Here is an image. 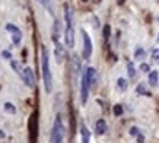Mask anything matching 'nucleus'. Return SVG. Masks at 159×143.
<instances>
[{"label": "nucleus", "mask_w": 159, "mask_h": 143, "mask_svg": "<svg viewBox=\"0 0 159 143\" xmlns=\"http://www.w3.org/2000/svg\"><path fill=\"white\" fill-rule=\"evenodd\" d=\"M94 23H95L94 27H99V20H98V18H94Z\"/></svg>", "instance_id": "obj_29"}, {"label": "nucleus", "mask_w": 159, "mask_h": 143, "mask_svg": "<svg viewBox=\"0 0 159 143\" xmlns=\"http://www.w3.org/2000/svg\"><path fill=\"white\" fill-rule=\"evenodd\" d=\"M6 29H7V31H10L12 34H13V32H18V31H20V29H19L16 25H13V23H7V25H6Z\"/></svg>", "instance_id": "obj_21"}, {"label": "nucleus", "mask_w": 159, "mask_h": 143, "mask_svg": "<svg viewBox=\"0 0 159 143\" xmlns=\"http://www.w3.org/2000/svg\"><path fill=\"white\" fill-rule=\"evenodd\" d=\"M20 39H22V32H20V31H18V32H13V34H12V41H13V44H15V45H18V44L20 42Z\"/></svg>", "instance_id": "obj_15"}, {"label": "nucleus", "mask_w": 159, "mask_h": 143, "mask_svg": "<svg viewBox=\"0 0 159 143\" xmlns=\"http://www.w3.org/2000/svg\"><path fill=\"white\" fill-rule=\"evenodd\" d=\"M22 79H24V82L28 88H34L35 78H34V72L31 67H25V70H22Z\"/></svg>", "instance_id": "obj_6"}, {"label": "nucleus", "mask_w": 159, "mask_h": 143, "mask_svg": "<svg viewBox=\"0 0 159 143\" xmlns=\"http://www.w3.org/2000/svg\"><path fill=\"white\" fill-rule=\"evenodd\" d=\"M90 80H89V76H88V72L86 69L82 72V80H80V102L85 105L86 101H88V97H89V89H90Z\"/></svg>", "instance_id": "obj_3"}, {"label": "nucleus", "mask_w": 159, "mask_h": 143, "mask_svg": "<svg viewBox=\"0 0 159 143\" xmlns=\"http://www.w3.org/2000/svg\"><path fill=\"white\" fill-rule=\"evenodd\" d=\"M140 70L146 73V72H150V67H149L147 63H142V64H140Z\"/></svg>", "instance_id": "obj_24"}, {"label": "nucleus", "mask_w": 159, "mask_h": 143, "mask_svg": "<svg viewBox=\"0 0 159 143\" xmlns=\"http://www.w3.org/2000/svg\"><path fill=\"white\" fill-rule=\"evenodd\" d=\"M96 2H98V3H99V2H101V0H96Z\"/></svg>", "instance_id": "obj_32"}, {"label": "nucleus", "mask_w": 159, "mask_h": 143, "mask_svg": "<svg viewBox=\"0 0 159 143\" xmlns=\"http://www.w3.org/2000/svg\"><path fill=\"white\" fill-rule=\"evenodd\" d=\"M127 70H128V76H130L131 79H134V78H136V69H134V64H133V63H128V64H127Z\"/></svg>", "instance_id": "obj_18"}, {"label": "nucleus", "mask_w": 159, "mask_h": 143, "mask_svg": "<svg viewBox=\"0 0 159 143\" xmlns=\"http://www.w3.org/2000/svg\"><path fill=\"white\" fill-rule=\"evenodd\" d=\"M63 136H64V129L61 123V117L57 115L51 130V143H63Z\"/></svg>", "instance_id": "obj_2"}, {"label": "nucleus", "mask_w": 159, "mask_h": 143, "mask_svg": "<svg viewBox=\"0 0 159 143\" xmlns=\"http://www.w3.org/2000/svg\"><path fill=\"white\" fill-rule=\"evenodd\" d=\"M10 66H12V69L16 72V73L22 75V69H20V64H19L18 61H15V60H10Z\"/></svg>", "instance_id": "obj_19"}, {"label": "nucleus", "mask_w": 159, "mask_h": 143, "mask_svg": "<svg viewBox=\"0 0 159 143\" xmlns=\"http://www.w3.org/2000/svg\"><path fill=\"white\" fill-rule=\"evenodd\" d=\"M152 60H159V48H155L152 51Z\"/></svg>", "instance_id": "obj_25"}, {"label": "nucleus", "mask_w": 159, "mask_h": 143, "mask_svg": "<svg viewBox=\"0 0 159 143\" xmlns=\"http://www.w3.org/2000/svg\"><path fill=\"white\" fill-rule=\"evenodd\" d=\"M80 136H82V143H89L90 140V133L88 130L86 126H82L80 127Z\"/></svg>", "instance_id": "obj_11"}, {"label": "nucleus", "mask_w": 159, "mask_h": 143, "mask_svg": "<svg viewBox=\"0 0 159 143\" xmlns=\"http://www.w3.org/2000/svg\"><path fill=\"white\" fill-rule=\"evenodd\" d=\"M158 79H159L158 72H156V70L150 72V73H149V83H150L152 86H156V85H158Z\"/></svg>", "instance_id": "obj_13"}, {"label": "nucleus", "mask_w": 159, "mask_h": 143, "mask_svg": "<svg viewBox=\"0 0 159 143\" xmlns=\"http://www.w3.org/2000/svg\"><path fill=\"white\" fill-rule=\"evenodd\" d=\"M2 57H3V59H6V60H10V59H12V54H10L9 51H6V50H5V51H2Z\"/></svg>", "instance_id": "obj_26"}, {"label": "nucleus", "mask_w": 159, "mask_h": 143, "mask_svg": "<svg viewBox=\"0 0 159 143\" xmlns=\"http://www.w3.org/2000/svg\"><path fill=\"white\" fill-rule=\"evenodd\" d=\"M130 134L131 136H139V129L137 127H131L130 129Z\"/></svg>", "instance_id": "obj_27"}, {"label": "nucleus", "mask_w": 159, "mask_h": 143, "mask_svg": "<svg viewBox=\"0 0 159 143\" xmlns=\"http://www.w3.org/2000/svg\"><path fill=\"white\" fill-rule=\"evenodd\" d=\"M72 72L73 75L77 76L80 73V60H79V56L77 54H73L72 56Z\"/></svg>", "instance_id": "obj_9"}, {"label": "nucleus", "mask_w": 159, "mask_h": 143, "mask_svg": "<svg viewBox=\"0 0 159 143\" xmlns=\"http://www.w3.org/2000/svg\"><path fill=\"white\" fill-rule=\"evenodd\" d=\"M117 88H118V91H126L127 89V80L123 79V78H120L117 80Z\"/></svg>", "instance_id": "obj_16"}, {"label": "nucleus", "mask_w": 159, "mask_h": 143, "mask_svg": "<svg viewBox=\"0 0 159 143\" xmlns=\"http://www.w3.org/2000/svg\"><path fill=\"white\" fill-rule=\"evenodd\" d=\"M109 34H111V27H109V25H105V27H104V39H105V41H108Z\"/></svg>", "instance_id": "obj_20"}, {"label": "nucleus", "mask_w": 159, "mask_h": 143, "mask_svg": "<svg viewBox=\"0 0 159 143\" xmlns=\"http://www.w3.org/2000/svg\"><path fill=\"white\" fill-rule=\"evenodd\" d=\"M5 111L9 112V114H15V112H16V107H15L12 102H6V104H5Z\"/></svg>", "instance_id": "obj_17"}, {"label": "nucleus", "mask_w": 159, "mask_h": 143, "mask_svg": "<svg viewBox=\"0 0 159 143\" xmlns=\"http://www.w3.org/2000/svg\"><path fill=\"white\" fill-rule=\"evenodd\" d=\"M123 114V107L120 105V104H117V105H114V115H121Z\"/></svg>", "instance_id": "obj_22"}, {"label": "nucleus", "mask_w": 159, "mask_h": 143, "mask_svg": "<svg viewBox=\"0 0 159 143\" xmlns=\"http://www.w3.org/2000/svg\"><path fill=\"white\" fill-rule=\"evenodd\" d=\"M28 129H29V143H37V139H38V118H37L35 112L29 118Z\"/></svg>", "instance_id": "obj_5"}, {"label": "nucleus", "mask_w": 159, "mask_h": 143, "mask_svg": "<svg viewBox=\"0 0 159 143\" xmlns=\"http://www.w3.org/2000/svg\"><path fill=\"white\" fill-rule=\"evenodd\" d=\"M64 41H66V45L69 47V48H73V45H75V29H73V25H66Z\"/></svg>", "instance_id": "obj_7"}, {"label": "nucleus", "mask_w": 159, "mask_h": 143, "mask_svg": "<svg viewBox=\"0 0 159 143\" xmlns=\"http://www.w3.org/2000/svg\"><path fill=\"white\" fill-rule=\"evenodd\" d=\"M58 35H60V20L56 19L54 20V29H53V41H58Z\"/></svg>", "instance_id": "obj_12"}, {"label": "nucleus", "mask_w": 159, "mask_h": 143, "mask_svg": "<svg viewBox=\"0 0 159 143\" xmlns=\"http://www.w3.org/2000/svg\"><path fill=\"white\" fill-rule=\"evenodd\" d=\"M82 2H83V3H86V2H89V0H82Z\"/></svg>", "instance_id": "obj_31"}, {"label": "nucleus", "mask_w": 159, "mask_h": 143, "mask_svg": "<svg viewBox=\"0 0 159 143\" xmlns=\"http://www.w3.org/2000/svg\"><path fill=\"white\" fill-rule=\"evenodd\" d=\"M54 44H56V61L60 64L61 61H63V59H64V48H63V45L58 42V41H54Z\"/></svg>", "instance_id": "obj_8"}, {"label": "nucleus", "mask_w": 159, "mask_h": 143, "mask_svg": "<svg viewBox=\"0 0 159 143\" xmlns=\"http://www.w3.org/2000/svg\"><path fill=\"white\" fill-rule=\"evenodd\" d=\"M95 130H96V134H104L105 131H107V123H105V120H98L96 121V124H95Z\"/></svg>", "instance_id": "obj_10"}, {"label": "nucleus", "mask_w": 159, "mask_h": 143, "mask_svg": "<svg viewBox=\"0 0 159 143\" xmlns=\"http://www.w3.org/2000/svg\"><path fill=\"white\" fill-rule=\"evenodd\" d=\"M82 38H83L82 57H83V60H89L90 56H92V41H90V37L88 35V32L85 29H82Z\"/></svg>", "instance_id": "obj_4"}, {"label": "nucleus", "mask_w": 159, "mask_h": 143, "mask_svg": "<svg viewBox=\"0 0 159 143\" xmlns=\"http://www.w3.org/2000/svg\"><path fill=\"white\" fill-rule=\"evenodd\" d=\"M136 92H137V93H143V95H145V93H147V92H146V88H145V85H143V83H140L137 88H136Z\"/></svg>", "instance_id": "obj_23"}, {"label": "nucleus", "mask_w": 159, "mask_h": 143, "mask_svg": "<svg viewBox=\"0 0 159 143\" xmlns=\"http://www.w3.org/2000/svg\"><path fill=\"white\" fill-rule=\"evenodd\" d=\"M118 3H120V5H123V3H124V0H118Z\"/></svg>", "instance_id": "obj_30"}, {"label": "nucleus", "mask_w": 159, "mask_h": 143, "mask_svg": "<svg viewBox=\"0 0 159 143\" xmlns=\"http://www.w3.org/2000/svg\"><path fill=\"white\" fill-rule=\"evenodd\" d=\"M145 56H146V51L143 48H137V50H136V53H134V59L136 60H143Z\"/></svg>", "instance_id": "obj_14"}, {"label": "nucleus", "mask_w": 159, "mask_h": 143, "mask_svg": "<svg viewBox=\"0 0 159 143\" xmlns=\"http://www.w3.org/2000/svg\"><path fill=\"white\" fill-rule=\"evenodd\" d=\"M137 142H139V143H143V142H145V137H143L142 134H139V136H137Z\"/></svg>", "instance_id": "obj_28"}, {"label": "nucleus", "mask_w": 159, "mask_h": 143, "mask_svg": "<svg viewBox=\"0 0 159 143\" xmlns=\"http://www.w3.org/2000/svg\"><path fill=\"white\" fill-rule=\"evenodd\" d=\"M41 67H42V79H44V88L45 92L50 93L53 91V76L50 70V54L47 47H41Z\"/></svg>", "instance_id": "obj_1"}]
</instances>
